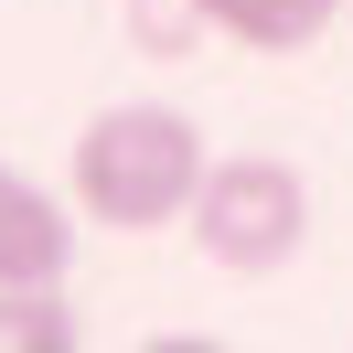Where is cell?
<instances>
[{"instance_id": "6da1fadb", "label": "cell", "mask_w": 353, "mask_h": 353, "mask_svg": "<svg viewBox=\"0 0 353 353\" xmlns=\"http://www.w3.org/2000/svg\"><path fill=\"white\" fill-rule=\"evenodd\" d=\"M203 172H214V150H203V129L182 108H150V97H129V108H97L86 129H75L65 150V193L86 225H108V236H161V225L193 214Z\"/></svg>"}, {"instance_id": "7a4b0ae2", "label": "cell", "mask_w": 353, "mask_h": 353, "mask_svg": "<svg viewBox=\"0 0 353 353\" xmlns=\"http://www.w3.org/2000/svg\"><path fill=\"white\" fill-rule=\"evenodd\" d=\"M300 236H310V182H300V161L236 150V161L203 172V193H193V246L225 268V279H268V268H289Z\"/></svg>"}, {"instance_id": "3957f363", "label": "cell", "mask_w": 353, "mask_h": 353, "mask_svg": "<svg viewBox=\"0 0 353 353\" xmlns=\"http://www.w3.org/2000/svg\"><path fill=\"white\" fill-rule=\"evenodd\" d=\"M75 257V193H43L0 161V289H65Z\"/></svg>"}, {"instance_id": "277c9868", "label": "cell", "mask_w": 353, "mask_h": 353, "mask_svg": "<svg viewBox=\"0 0 353 353\" xmlns=\"http://www.w3.org/2000/svg\"><path fill=\"white\" fill-rule=\"evenodd\" d=\"M203 32H225L236 54H310L332 22H343V0H193Z\"/></svg>"}, {"instance_id": "5b68a950", "label": "cell", "mask_w": 353, "mask_h": 353, "mask_svg": "<svg viewBox=\"0 0 353 353\" xmlns=\"http://www.w3.org/2000/svg\"><path fill=\"white\" fill-rule=\"evenodd\" d=\"M0 353H75L65 289H0Z\"/></svg>"}, {"instance_id": "8992f818", "label": "cell", "mask_w": 353, "mask_h": 353, "mask_svg": "<svg viewBox=\"0 0 353 353\" xmlns=\"http://www.w3.org/2000/svg\"><path fill=\"white\" fill-rule=\"evenodd\" d=\"M129 32H139V54H193L203 11L193 0H129Z\"/></svg>"}, {"instance_id": "52a82bcc", "label": "cell", "mask_w": 353, "mask_h": 353, "mask_svg": "<svg viewBox=\"0 0 353 353\" xmlns=\"http://www.w3.org/2000/svg\"><path fill=\"white\" fill-rule=\"evenodd\" d=\"M343 22H353V0H343Z\"/></svg>"}]
</instances>
